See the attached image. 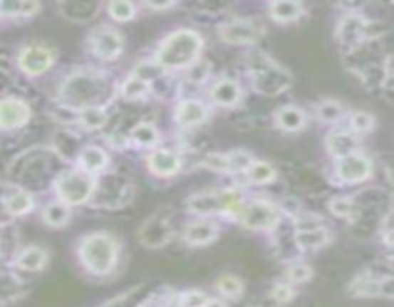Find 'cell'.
<instances>
[{
	"label": "cell",
	"instance_id": "obj_1",
	"mask_svg": "<svg viewBox=\"0 0 394 307\" xmlns=\"http://www.w3.org/2000/svg\"><path fill=\"white\" fill-rule=\"evenodd\" d=\"M118 83L110 85L102 69L81 68L71 71L60 87V106L81 110L85 106H106L115 96Z\"/></svg>",
	"mask_w": 394,
	"mask_h": 307
},
{
	"label": "cell",
	"instance_id": "obj_39",
	"mask_svg": "<svg viewBox=\"0 0 394 307\" xmlns=\"http://www.w3.org/2000/svg\"><path fill=\"white\" fill-rule=\"evenodd\" d=\"M313 276V269L304 261H294L286 267V281L289 284H304Z\"/></svg>",
	"mask_w": 394,
	"mask_h": 307
},
{
	"label": "cell",
	"instance_id": "obj_44",
	"mask_svg": "<svg viewBox=\"0 0 394 307\" xmlns=\"http://www.w3.org/2000/svg\"><path fill=\"white\" fill-rule=\"evenodd\" d=\"M142 8L148 10V12H167V10H173L177 8V2H172V0H160V2H152V0H147L142 2Z\"/></svg>",
	"mask_w": 394,
	"mask_h": 307
},
{
	"label": "cell",
	"instance_id": "obj_14",
	"mask_svg": "<svg viewBox=\"0 0 394 307\" xmlns=\"http://www.w3.org/2000/svg\"><path fill=\"white\" fill-rule=\"evenodd\" d=\"M210 118V104L200 96H181L173 104V123L183 131H195L206 125Z\"/></svg>",
	"mask_w": 394,
	"mask_h": 307
},
{
	"label": "cell",
	"instance_id": "obj_3",
	"mask_svg": "<svg viewBox=\"0 0 394 307\" xmlns=\"http://www.w3.org/2000/svg\"><path fill=\"white\" fill-rule=\"evenodd\" d=\"M244 69L250 87L261 96H277L293 87V73L256 46L244 54Z\"/></svg>",
	"mask_w": 394,
	"mask_h": 307
},
{
	"label": "cell",
	"instance_id": "obj_32",
	"mask_svg": "<svg viewBox=\"0 0 394 307\" xmlns=\"http://www.w3.org/2000/svg\"><path fill=\"white\" fill-rule=\"evenodd\" d=\"M4 206H6V212L10 214V217H24L26 214H29L35 206V200L29 190L26 188H16L12 190L6 198H2Z\"/></svg>",
	"mask_w": 394,
	"mask_h": 307
},
{
	"label": "cell",
	"instance_id": "obj_7",
	"mask_svg": "<svg viewBox=\"0 0 394 307\" xmlns=\"http://www.w3.org/2000/svg\"><path fill=\"white\" fill-rule=\"evenodd\" d=\"M281 217H283L281 207L264 198L242 200L233 214V219L248 231H274L279 225Z\"/></svg>",
	"mask_w": 394,
	"mask_h": 307
},
{
	"label": "cell",
	"instance_id": "obj_20",
	"mask_svg": "<svg viewBox=\"0 0 394 307\" xmlns=\"http://www.w3.org/2000/svg\"><path fill=\"white\" fill-rule=\"evenodd\" d=\"M266 14L275 26H291L304 18L306 4L299 0H275V2H267Z\"/></svg>",
	"mask_w": 394,
	"mask_h": 307
},
{
	"label": "cell",
	"instance_id": "obj_11",
	"mask_svg": "<svg viewBox=\"0 0 394 307\" xmlns=\"http://www.w3.org/2000/svg\"><path fill=\"white\" fill-rule=\"evenodd\" d=\"M373 171H375L373 157L369 156V152H366L363 148L333 162L335 179L343 184H362L371 179Z\"/></svg>",
	"mask_w": 394,
	"mask_h": 307
},
{
	"label": "cell",
	"instance_id": "obj_35",
	"mask_svg": "<svg viewBox=\"0 0 394 307\" xmlns=\"http://www.w3.org/2000/svg\"><path fill=\"white\" fill-rule=\"evenodd\" d=\"M227 157V175H244V171L250 167V163L254 162L256 156L250 150H231L225 152Z\"/></svg>",
	"mask_w": 394,
	"mask_h": 307
},
{
	"label": "cell",
	"instance_id": "obj_21",
	"mask_svg": "<svg viewBox=\"0 0 394 307\" xmlns=\"http://www.w3.org/2000/svg\"><path fill=\"white\" fill-rule=\"evenodd\" d=\"M217 236H219V229L214 221L206 217L189 221L183 229V239L189 246H208L216 242Z\"/></svg>",
	"mask_w": 394,
	"mask_h": 307
},
{
	"label": "cell",
	"instance_id": "obj_6",
	"mask_svg": "<svg viewBox=\"0 0 394 307\" xmlns=\"http://www.w3.org/2000/svg\"><path fill=\"white\" fill-rule=\"evenodd\" d=\"M244 200L241 190L235 188H225V190H204L198 194H192L187 200L189 212L198 217H210V215H229L237 212V207L241 206Z\"/></svg>",
	"mask_w": 394,
	"mask_h": 307
},
{
	"label": "cell",
	"instance_id": "obj_30",
	"mask_svg": "<svg viewBox=\"0 0 394 307\" xmlns=\"http://www.w3.org/2000/svg\"><path fill=\"white\" fill-rule=\"evenodd\" d=\"M129 76H133L137 77V79H140V81L148 83V85L154 88L160 81L167 79L170 73H165L164 69L154 62V58H145V60H139V62L135 63L133 68H131V71H129Z\"/></svg>",
	"mask_w": 394,
	"mask_h": 307
},
{
	"label": "cell",
	"instance_id": "obj_19",
	"mask_svg": "<svg viewBox=\"0 0 394 307\" xmlns=\"http://www.w3.org/2000/svg\"><path fill=\"white\" fill-rule=\"evenodd\" d=\"M308 123H310V115L299 104H285V106L277 108L274 113V125L286 135L302 132Z\"/></svg>",
	"mask_w": 394,
	"mask_h": 307
},
{
	"label": "cell",
	"instance_id": "obj_47",
	"mask_svg": "<svg viewBox=\"0 0 394 307\" xmlns=\"http://www.w3.org/2000/svg\"><path fill=\"white\" fill-rule=\"evenodd\" d=\"M140 307H162V306H156V303H145V306Z\"/></svg>",
	"mask_w": 394,
	"mask_h": 307
},
{
	"label": "cell",
	"instance_id": "obj_36",
	"mask_svg": "<svg viewBox=\"0 0 394 307\" xmlns=\"http://www.w3.org/2000/svg\"><path fill=\"white\" fill-rule=\"evenodd\" d=\"M185 73V81H189L195 87H204V85H208L212 79V66L210 62H206V60H198L191 66V68H187L183 71Z\"/></svg>",
	"mask_w": 394,
	"mask_h": 307
},
{
	"label": "cell",
	"instance_id": "obj_46",
	"mask_svg": "<svg viewBox=\"0 0 394 307\" xmlns=\"http://www.w3.org/2000/svg\"><path fill=\"white\" fill-rule=\"evenodd\" d=\"M162 307H185V306H183V303H181V301L177 300V296H175V298H172V300L165 301V303Z\"/></svg>",
	"mask_w": 394,
	"mask_h": 307
},
{
	"label": "cell",
	"instance_id": "obj_12",
	"mask_svg": "<svg viewBox=\"0 0 394 307\" xmlns=\"http://www.w3.org/2000/svg\"><path fill=\"white\" fill-rule=\"evenodd\" d=\"M369 19L360 10L348 8L341 14L335 26V38L344 51H358L368 41Z\"/></svg>",
	"mask_w": 394,
	"mask_h": 307
},
{
	"label": "cell",
	"instance_id": "obj_28",
	"mask_svg": "<svg viewBox=\"0 0 394 307\" xmlns=\"http://www.w3.org/2000/svg\"><path fill=\"white\" fill-rule=\"evenodd\" d=\"M46 264H48V251L41 246L24 248L16 256V267L26 273H37V271L45 269Z\"/></svg>",
	"mask_w": 394,
	"mask_h": 307
},
{
	"label": "cell",
	"instance_id": "obj_29",
	"mask_svg": "<svg viewBox=\"0 0 394 307\" xmlns=\"http://www.w3.org/2000/svg\"><path fill=\"white\" fill-rule=\"evenodd\" d=\"M344 127L356 137H366L369 132L375 131L377 120L375 115L368 110H348V115L344 120Z\"/></svg>",
	"mask_w": 394,
	"mask_h": 307
},
{
	"label": "cell",
	"instance_id": "obj_4",
	"mask_svg": "<svg viewBox=\"0 0 394 307\" xmlns=\"http://www.w3.org/2000/svg\"><path fill=\"white\" fill-rule=\"evenodd\" d=\"M77 256L90 275H110L120 259V242L110 232H90L79 240Z\"/></svg>",
	"mask_w": 394,
	"mask_h": 307
},
{
	"label": "cell",
	"instance_id": "obj_33",
	"mask_svg": "<svg viewBox=\"0 0 394 307\" xmlns=\"http://www.w3.org/2000/svg\"><path fill=\"white\" fill-rule=\"evenodd\" d=\"M102 10L106 12L112 24H129L131 19L137 18L139 4L129 2V0H112V2L102 4Z\"/></svg>",
	"mask_w": 394,
	"mask_h": 307
},
{
	"label": "cell",
	"instance_id": "obj_2",
	"mask_svg": "<svg viewBox=\"0 0 394 307\" xmlns=\"http://www.w3.org/2000/svg\"><path fill=\"white\" fill-rule=\"evenodd\" d=\"M204 41L202 33L197 31L195 27H177L173 31L165 33L158 41V46L154 51V62L164 69L165 73H175L191 68L192 63L202 58Z\"/></svg>",
	"mask_w": 394,
	"mask_h": 307
},
{
	"label": "cell",
	"instance_id": "obj_40",
	"mask_svg": "<svg viewBox=\"0 0 394 307\" xmlns=\"http://www.w3.org/2000/svg\"><path fill=\"white\" fill-rule=\"evenodd\" d=\"M202 165L206 170L227 175V157H225V152H210V154H206L202 157Z\"/></svg>",
	"mask_w": 394,
	"mask_h": 307
},
{
	"label": "cell",
	"instance_id": "obj_42",
	"mask_svg": "<svg viewBox=\"0 0 394 307\" xmlns=\"http://www.w3.org/2000/svg\"><path fill=\"white\" fill-rule=\"evenodd\" d=\"M210 296L204 294L202 290H187L183 294H177V300L183 303L185 307H204L206 300Z\"/></svg>",
	"mask_w": 394,
	"mask_h": 307
},
{
	"label": "cell",
	"instance_id": "obj_27",
	"mask_svg": "<svg viewBox=\"0 0 394 307\" xmlns=\"http://www.w3.org/2000/svg\"><path fill=\"white\" fill-rule=\"evenodd\" d=\"M331 232L325 225L316 227V229H308V231H296L294 234V242L299 246V250L302 251H312L319 250L331 242Z\"/></svg>",
	"mask_w": 394,
	"mask_h": 307
},
{
	"label": "cell",
	"instance_id": "obj_24",
	"mask_svg": "<svg viewBox=\"0 0 394 307\" xmlns=\"http://www.w3.org/2000/svg\"><path fill=\"white\" fill-rule=\"evenodd\" d=\"M110 112L106 106H85L76 110V125L85 132H98L108 125Z\"/></svg>",
	"mask_w": 394,
	"mask_h": 307
},
{
	"label": "cell",
	"instance_id": "obj_45",
	"mask_svg": "<svg viewBox=\"0 0 394 307\" xmlns=\"http://www.w3.org/2000/svg\"><path fill=\"white\" fill-rule=\"evenodd\" d=\"M204 307H229L227 306V301H223L222 298H208Z\"/></svg>",
	"mask_w": 394,
	"mask_h": 307
},
{
	"label": "cell",
	"instance_id": "obj_48",
	"mask_svg": "<svg viewBox=\"0 0 394 307\" xmlns=\"http://www.w3.org/2000/svg\"><path fill=\"white\" fill-rule=\"evenodd\" d=\"M0 21H2V16H0Z\"/></svg>",
	"mask_w": 394,
	"mask_h": 307
},
{
	"label": "cell",
	"instance_id": "obj_41",
	"mask_svg": "<svg viewBox=\"0 0 394 307\" xmlns=\"http://www.w3.org/2000/svg\"><path fill=\"white\" fill-rule=\"evenodd\" d=\"M269 298L275 301V303H279V306H285L289 301L294 298V288L293 284H289V282H277L271 292H269Z\"/></svg>",
	"mask_w": 394,
	"mask_h": 307
},
{
	"label": "cell",
	"instance_id": "obj_31",
	"mask_svg": "<svg viewBox=\"0 0 394 307\" xmlns=\"http://www.w3.org/2000/svg\"><path fill=\"white\" fill-rule=\"evenodd\" d=\"M244 177L252 187H266L277 179V170H275L274 163L256 157L254 162L250 163V167L244 171Z\"/></svg>",
	"mask_w": 394,
	"mask_h": 307
},
{
	"label": "cell",
	"instance_id": "obj_23",
	"mask_svg": "<svg viewBox=\"0 0 394 307\" xmlns=\"http://www.w3.org/2000/svg\"><path fill=\"white\" fill-rule=\"evenodd\" d=\"M129 145L140 150H152L156 146L162 145V131L160 127L152 121H139L137 125L131 127L128 132Z\"/></svg>",
	"mask_w": 394,
	"mask_h": 307
},
{
	"label": "cell",
	"instance_id": "obj_25",
	"mask_svg": "<svg viewBox=\"0 0 394 307\" xmlns=\"http://www.w3.org/2000/svg\"><path fill=\"white\" fill-rule=\"evenodd\" d=\"M58 10L68 21L73 24H87L95 19L102 10L100 2H83V0H71V2H60Z\"/></svg>",
	"mask_w": 394,
	"mask_h": 307
},
{
	"label": "cell",
	"instance_id": "obj_17",
	"mask_svg": "<svg viewBox=\"0 0 394 307\" xmlns=\"http://www.w3.org/2000/svg\"><path fill=\"white\" fill-rule=\"evenodd\" d=\"M325 152L329 154V157L335 162V160H341V157L348 156L352 152H356L362 148V138L356 137L354 132H350L344 125L331 127L325 132L323 138Z\"/></svg>",
	"mask_w": 394,
	"mask_h": 307
},
{
	"label": "cell",
	"instance_id": "obj_5",
	"mask_svg": "<svg viewBox=\"0 0 394 307\" xmlns=\"http://www.w3.org/2000/svg\"><path fill=\"white\" fill-rule=\"evenodd\" d=\"M96 177L85 173L79 167L60 171L54 181V192L56 200L64 202L66 206L76 207L81 206L85 202H89L96 192Z\"/></svg>",
	"mask_w": 394,
	"mask_h": 307
},
{
	"label": "cell",
	"instance_id": "obj_15",
	"mask_svg": "<svg viewBox=\"0 0 394 307\" xmlns=\"http://www.w3.org/2000/svg\"><path fill=\"white\" fill-rule=\"evenodd\" d=\"M147 170L158 179H172L183 171V154L170 146H156L152 150H148Z\"/></svg>",
	"mask_w": 394,
	"mask_h": 307
},
{
	"label": "cell",
	"instance_id": "obj_9",
	"mask_svg": "<svg viewBox=\"0 0 394 307\" xmlns=\"http://www.w3.org/2000/svg\"><path fill=\"white\" fill-rule=\"evenodd\" d=\"M87 46L95 60L102 63H112L118 62L125 51V38L118 27L112 24H102L89 33Z\"/></svg>",
	"mask_w": 394,
	"mask_h": 307
},
{
	"label": "cell",
	"instance_id": "obj_8",
	"mask_svg": "<svg viewBox=\"0 0 394 307\" xmlns=\"http://www.w3.org/2000/svg\"><path fill=\"white\" fill-rule=\"evenodd\" d=\"M58 60V51L46 43H27L18 51V69L29 79L46 76Z\"/></svg>",
	"mask_w": 394,
	"mask_h": 307
},
{
	"label": "cell",
	"instance_id": "obj_22",
	"mask_svg": "<svg viewBox=\"0 0 394 307\" xmlns=\"http://www.w3.org/2000/svg\"><path fill=\"white\" fill-rule=\"evenodd\" d=\"M348 115V108L337 98H323L313 106V118L318 123L325 127L344 125V120Z\"/></svg>",
	"mask_w": 394,
	"mask_h": 307
},
{
	"label": "cell",
	"instance_id": "obj_34",
	"mask_svg": "<svg viewBox=\"0 0 394 307\" xmlns=\"http://www.w3.org/2000/svg\"><path fill=\"white\" fill-rule=\"evenodd\" d=\"M71 219V207L66 206L64 202L52 200L43 207V221L52 229L66 227Z\"/></svg>",
	"mask_w": 394,
	"mask_h": 307
},
{
	"label": "cell",
	"instance_id": "obj_18",
	"mask_svg": "<svg viewBox=\"0 0 394 307\" xmlns=\"http://www.w3.org/2000/svg\"><path fill=\"white\" fill-rule=\"evenodd\" d=\"M110 160L112 157H110V152L106 146L89 142V145H83L79 152H77L76 167H79L85 173H89V175L98 177L108 170Z\"/></svg>",
	"mask_w": 394,
	"mask_h": 307
},
{
	"label": "cell",
	"instance_id": "obj_13",
	"mask_svg": "<svg viewBox=\"0 0 394 307\" xmlns=\"http://www.w3.org/2000/svg\"><path fill=\"white\" fill-rule=\"evenodd\" d=\"M242 98H244V87L235 77H212L210 83L206 85V98L204 100L210 104V108L235 110L241 106Z\"/></svg>",
	"mask_w": 394,
	"mask_h": 307
},
{
	"label": "cell",
	"instance_id": "obj_26",
	"mask_svg": "<svg viewBox=\"0 0 394 307\" xmlns=\"http://www.w3.org/2000/svg\"><path fill=\"white\" fill-rule=\"evenodd\" d=\"M115 96H120L125 102H145L154 96V88L148 83L140 81L133 76H125L118 81Z\"/></svg>",
	"mask_w": 394,
	"mask_h": 307
},
{
	"label": "cell",
	"instance_id": "obj_10",
	"mask_svg": "<svg viewBox=\"0 0 394 307\" xmlns=\"http://www.w3.org/2000/svg\"><path fill=\"white\" fill-rule=\"evenodd\" d=\"M216 33L223 44L254 48L264 37V26L254 18H231L222 21Z\"/></svg>",
	"mask_w": 394,
	"mask_h": 307
},
{
	"label": "cell",
	"instance_id": "obj_43",
	"mask_svg": "<svg viewBox=\"0 0 394 307\" xmlns=\"http://www.w3.org/2000/svg\"><path fill=\"white\" fill-rule=\"evenodd\" d=\"M106 145L110 146V148H114V150H125V148H129V138L128 135H123V132H110L108 137H106Z\"/></svg>",
	"mask_w": 394,
	"mask_h": 307
},
{
	"label": "cell",
	"instance_id": "obj_37",
	"mask_svg": "<svg viewBox=\"0 0 394 307\" xmlns=\"http://www.w3.org/2000/svg\"><path fill=\"white\" fill-rule=\"evenodd\" d=\"M217 292L227 298V300H237L241 298L242 292H244V284L237 275H222L216 282Z\"/></svg>",
	"mask_w": 394,
	"mask_h": 307
},
{
	"label": "cell",
	"instance_id": "obj_16",
	"mask_svg": "<svg viewBox=\"0 0 394 307\" xmlns=\"http://www.w3.org/2000/svg\"><path fill=\"white\" fill-rule=\"evenodd\" d=\"M31 121V106L21 96L0 98V131H19Z\"/></svg>",
	"mask_w": 394,
	"mask_h": 307
},
{
	"label": "cell",
	"instance_id": "obj_38",
	"mask_svg": "<svg viewBox=\"0 0 394 307\" xmlns=\"http://www.w3.org/2000/svg\"><path fill=\"white\" fill-rule=\"evenodd\" d=\"M329 212L335 217H341V219H348V217H354L358 214V204L352 198H346V196H338V198H333L329 202Z\"/></svg>",
	"mask_w": 394,
	"mask_h": 307
}]
</instances>
